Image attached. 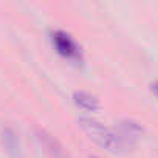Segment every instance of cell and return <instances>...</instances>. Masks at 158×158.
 Instances as JSON below:
<instances>
[{"mask_svg":"<svg viewBox=\"0 0 158 158\" xmlns=\"http://www.w3.org/2000/svg\"><path fill=\"white\" fill-rule=\"evenodd\" d=\"M150 87H152V92H153V93L158 96V81H155V82H153Z\"/></svg>","mask_w":158,"mask_h":158,"instance_id":"4","label":"cell"},{"mask_svg":"<svg viewBox=\"0 0 158 158\" xmlns=\"http://www.w3.org/2000/svg\"><path fill=\"white\" fill-rule=\"evenodd\" d=\"M73 101H74L76 106H79L84 110H90V112H95L101 107L99 99L95 95L89 93V92H81V90L74 92L73 93Z\"/></svg>","mask_w":158,"mask_h":158,"instance_id":"3","label":"cell"},{"mask_svg":"<svg viewBox=\"0 0 158 158\" xmlns=\"http://www.w3.org/2000/svg\"><path fill=\"white\" fill-rule=\"evenodd\" d=\"M51 39H53V45H54L56 51L60 56L68 57V59H76V57L81 56V50H79L77 44L74 42V39L68 33L57 30V31L53 33Z\"/></svg>","mask_w":158,"mask_h":158,"instance_id":"2","label":"cell"},{"mask_svg":"<svg viewBox=\"0 0 158 158\" xmlns=\"http://www.w3.org/2000/svg\"><path fill=\"white\" fill-rule=\"evenodd\" d=\"M79 126L95 143H98L104 149L112 152H118L124 149L126 141L123 139V136L112 127L106 126L104 123L93 118H79Z\"/></svg>","mask_w":158,"mask_h":158,"instance_id":"1","label":"cell"},{"mask_svg":"<svg viewBox=\"0 0 158 158\" xmlns=\"http://www.w3.org/2000/svg\"><path fill=\"white\" fill-rule=\"evenodd\" d=\"M89 158H98V156H89Z\"/></svg>","mask_w":158,"mask_h":158,"instance_id":"5","label":"cell"}]
</instances>
